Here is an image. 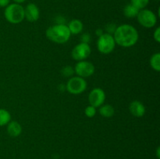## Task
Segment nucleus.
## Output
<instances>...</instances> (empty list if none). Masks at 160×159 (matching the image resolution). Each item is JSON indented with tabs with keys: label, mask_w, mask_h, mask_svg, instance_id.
<instances>
[{
	"label": "nucleus",
	"mask_w": 160,
	"mask_h": 159,
	"mask_svg": "<svg viewBox=\"0 0 160 159\" xmlns=\"http://www.w3.org/2000/svg\"><path fill=\"white\" fill-rule=\"evenodd\" d=\"M116 45L123 48H130L135 45L139 38L137 29L132 25L122 24L117 26L112 34Z\"/></svg>",
	"instance_id": "nucleus-1"
},
{
	"label": "nucleus",
	"mask_w": 160,
	"mask_h": 159,
	"mask_svg": "<svg viewBox=\"0 0 160 159\" xmlns=\"http://www.w3.org/2000/svg\"><path fill=\"white\" fill-rule=\"evenodd\" d=\"M45 35L48 40L56 44L67 43L71 37L68 26L64 23H58L48 27Z\"/></svg>",
	"instance_id": "nucleus-2"
},
{
	"label": "nucleus",
	"mask_w": 160,
	"mask_h": 159,
	"mask_svg": "<svg viewBox=\"0 0 160 159\" xmlns=\"http://www.w3.org/2000/svg\"><path fill=\"white\" fill-rule=\"evenodd\" d=\"M4 17L9 23L12 24L21 23L24 20V8L21 4L10 3L5 8Z\"/></svg>",
	"instance_id": "nucleus-3"
},
{
	"label": "nucleus",
	"mask_w": 160,
	"mask_h": 159,
	"mask_svg": "<svg viewBox=\"0 0 160 159\" xmlns=\"http://www.w3.org/2000/svg\"><path fill=\"white\" fill-rule=\"evenodd\" d=\"M116 47V42L112 34L104 33L102 35L98 37L97 40V48L102 54H110Z\"/></svg>",
	"instance_id": "nucleus-4"
},
{
	"label": "nucleus",
	"mask_w": 160,
	"mask_h": 159,
	"mask_svg": "<svg viewBox=\"0 0 160 159\" xmlns=\"http://www.w3.org/2000/svg\"><path fill=\"white\" fill-rule=\"evenodd\" d=\"M87 81L80 76H72L68 80L66 85L67 91L71 94H81L87 89Z\"/></svg>",
	"instance_id": "nucleus-5"
},
{
	"label": "nucleus",
	"mask_w": 160,
	"mask_h": 159,
	"mask_svg": "<svg viewBox=\"0 0 160 159\" xmlns=\"http://www.w3.org/2000/svg\"><path fill=\"white\" fill-rule=\"evenodd\" d=\"M137 19L140 25L145 28H152L157 23V17L155 12L145 8L139 10Z\"/></svg>",
	"instance_id": "nucleus-6"
},
{
	"label": "nucleus",
	"mask_w": 160,
	"mask_h": 159,
	"mask_svg": "<svg viewBox=\"0 0 160 159\" xmlns=\"http://www.w3.org/2000/svg\"><path fill=\"white\" fill-rule=\"evenodd\" d=\"M92 53V48H91L89 44L81 43L78 44L71 51V56L74 60L76 61H83L90 56Z\"/></svg>",
	"instance_id": "nucleus-7"
},
{
	"label": "nucleus",
	"mask_w": 160,
	"mask_h": 159,
	"mask_svg": "<svg viewBox=\"0 0 160 159\" xmlns=\"http://www.w3.org/2000/svg\"><path fill=\"white\" fill-rule=\"evenodd\" d=\"M95 65L90 62L83 60L78 61L74 67V73L77 76L82 78L89 77L95 73Z\"/></svg>",
	"instance_id": "nucleus-8"
},
{
	"label": "nucleus",
	"mask_w": 160,
	"mask_h": 159,
	"mask_svg": "<svg viewBox=\"0 0 160 159\" xmlns=\"http://www.w3.org/2000/svg\"><path fill=\"white\" fill-rule=\"evenodd\" d=\"M106 101V93L99 87L94 88L88 94V101L90 105L98 108L102 105Z\"/></svg>",
	"instance_id": "nucleus-9"
},
{
	"label": "nucleus",
	"mask_w": 160,
	"mask_h": 159,
	"mask_svg": "<svg viewBox=\"0 0 160 159\" xmlns=\"http://www.w3.org/2000/svg\"><path fill=\"white\" fill-rule=\"evenodd\" d=\"M40 17V10L37 5L34 3H29L24 8V19L28 21L35 22Z\"/></svg>",
	"instance_id": "nucleus-10"
},
{
	"label": "nucleus",
	"mask_w": 160,
	"mask_h": 159,
	"mask_svg": "<svg viewBox=\"0 0 160 159\" xmlns=\"http://www.w3.org/2000/svg\"><path fill=\"white\" fill-rule=\"evenodd\" d=\"M129 111L134 117L141 118L145 114V107L141 101H133L129 105Z\"/></svg>",
	"instance_id": "nucleus-11"
},
{
	"label": "nucleus",
	"mask_w": 160,
	"mask_h": 159,
	"mask_svg": "<svg viewBox=\"0 0 160 159\" xmlns=\"http://www.w3.org/2000/svg\"><path fill=\"white\" fill-rule=\"evenodd\" d=\"M7 132L12 137H19L22 132L21 125L17 121H10L7 124Z\"/></svg>",
	"instance_id": "nucleus-12"
},
{
	"label": "nucleus",
	"mask_w": 160,
	"mask_h": 159,
	"mask_svg": "<svg viewBox=\"0 0 160 159\" xmlns=\"http://www.w3.org/2000/svg\"><path fill=\"white\" fill-rule=\"evenodd\" d=\"M67 26H68L69 30H70V34H78L83 31L84 24H83V23L80 20L74 19V20H71V21L69 23V24L67 25Z\"/></svg>",
	"instance_id": "nucleus-13"
},
{
	"label": "nucleus",
	"mask_w": 160,
	"mask_h": 159,
	"mask_svg": "<svg viewBox=\"0 0 160 159\" xmlns=\"http://www.w3.org/2000/svg\"><path fill=\"white\" fill-rule=\"evenodd\" d=\"M139 10L140 9H138L134 6H133L131 3L126 5L123 8V15L127 17V18L133 19L137 17L138 14Z\"/></svg>",
	"instance_id": "nucleus-14"
},
{
	"label": "nucleus",
	"mask_w": 160,
	"mask_h": 159,
	"mask_svg": "<svg viewBox=\"0 0 160 159\" xmlns=\"http://www.w3.org/2000/svg\"><path fill=\"white\" fill-rule=\"evenodd\" d=\"M99 114L105 118H111L115 114V109L111 104H104L99 107Z\"/></svg>",
	"instance_id": "nucleus-15"
},
{
	"label": "nucleus",
	"mask_w": 160,
	"mask_h": 159,
	"mask_svg": "<svg viewBox=\"0 0 160 159\" xmlns=\"http://www.w3.org/2000/svg\"><path fill=\"white\" fill-rule=\"evenodd\" d=\"M11 121V115L7 110L0 108V126H6Z\"/></svg>",
	"instance_id": "nucleus-16"
},
{
	"label": "nucleus",
	"mask_w": 160,
	"mask_h": 159,
	"mask_svg": "<svg viewBox=\"0 0 160 159\" xmlns=\"http://www.w3.org/2000/svg\"><path fill=\"white\" fill-rule=\"evenodd\" d=\"M150 65L156 71L159 72L160 70V53L156 52L150 58Z\"/></svg>",
	"instance_id": "nucleus-17"
},
{
	"label": "nucleus",
	"mask_w": 160,
	"mask_h": 159,
	"mask_svg": "<svg viewBox=\"0 0 160 159\" xmlns=\"http://www.w3.org/2000/svg\"><path fill=\"white\" fill-rule=\"evenodd\" d=\"M131 3L138 9H142L148 6L149 0H131Z\"/></svg>",
	"instance_id": "nucleus-18"
},
{
	"label": "nucleus",
	"mask_w": 160,
	"mask_h": 159,
	"mask_svg": "<svg viewBox=\"0 0 160 159\" xmlns=\"http://www.w3.org/2000/svg\"><path fill=\"white\" fill-rule=\"evenodd\" d=\"M96 108L92 105L87 106L85 108V109H84V113H85L86 116L88 117V118H93L96 115Z\"/></svg>",
	"instance_id": "nucleus-19"
},
{
	"label": "nucleus",
	"mask_w": 160,
	"mask_h": 159,
	"mask_svg": "<svg viewBox=\"0 0 160 159\" xmlns=\"http://www.w3.org/2000/svg\"><path fill=\"white\" fill-rule=\"evenodd\" d=\"M73 73H74V70L70 65L64 66L62 70V74L64 76H70L73 74Z\"/></svg>",
	"instance_id": "nucleus-20"
},
{
	"label": "nucleus",
	"mask_w": 160,
	"mask_h": 159,
	"mask_svg": "<svg viewBox=\"0 0 160 159\" xmlns=\"http://www.w3.org/2000/svg\"><path fill=\"white\" fill-rule=\"evenodd\" d=\"M153 37H154V40L156 41L157 43L160 42V27L158 26L154 31V34H153Z\"/></svg>",
	"instance_id": "nucleus-21"
},
{
	"label": "nucleus",
	"mask_w": 160,
	"mask_h": 159,
	"mask_svg": "<svg viewBox=\"0 0 160 159\" xmlns=\"http://www.w3.org/2000/svg\"><path fill=\"white\" fill-rule=\"evenodd\" d=\"M90 41H91V36L90 34H88V33H85V34H84L82 36H81V42L88 44Z\"/></svg>",
	"instance_id": "nucleus-22"
},
{
	"label": "nucleus",
	"mask_w": 160,
	"mask_h": 159,
	"mask_svg": "<svg viewBox=\"0 0 160 159\" xmlns=\"http://www.w3.org/2000/svg\"><path fill=\"white\" fill-rule=\"evenodd\" d=\"M116 28H117V26H116L114 24L108 25L107 27H106V30H107V31H108L107 33L108 34H112V33L113 34V32L115 31Z\"/></svg>",
	"instance_id": "nucleus-23"
},
{
	"label": "nucleus",
	"mask_w": 160,
	"mask_h": 159,
	"mask_svg": "<svg viewBox=\"0 0 160 159\" xmlns=\"http://www.w3.org/2000/svg\"><path fill=\"white\" fill-rule=\"evenodd\" d=\"M9 4H10V0H0V7L6 8Z\"/></svg>",
	"instance_id": "nucleus-24"
},
{
	"label": "nucleus",
	"mask_w": 160,
	"mask_h": 159,
	"mask_svg": "<svg viewBox=\"0 0 160 159\" xmlns=\"http://www.w3.org/2000/svg\"><path fill=\"white\" fill-rule=\"evenodd\" d=\"M103 34H104V32H103V31L102 29H97L96 31H95V34H96L98 37H100V36L102 35Z\"/></svg>",
	"instance_id": "nucleus-25"
},
{
	"label": "nucleus",
	"mask_w": 160,
	"mask_h": 159,
	"mask_svg": "<svg viewBox=\"0 0 160 159\" xmlns=\"http://www.w3.org/2000/svg\"><path fill=\"white\" fill-rule=\"evenodd\" d=\"M156 157H157L158 159L160 158V147H158L157 149H156Z\"/></svg>",
	"instance_id": "nucleus-26"
},
{
	"label": "nucleus",
	"mask_w": 160,
	"mask_h": 159,
	"mask_svg": "<svg viewBox=\"0 0 160 159\" xmlns=\"http://www.w3.org/2000/svg\"><path fill=\"white\" fill-rule=\"evenodd\" d=\"M14 2L17 3V4H22L23 2H24L26 0H13Z\"/></svg>",
	"instance_id": "nucleus-27"
},
{
	"label": "nucleus",
	"mask_w": 160,
	"mask_h": 159,
	"mask_svg": "<svg viewBox=\"0 0 160 159\" xmlns=\"http://www.w3.org/2000/svg\"><path fill=\"white\" fill-rule=\"evenodd\" d=\"M156 1H159V0H156Z\"/></svg>",
	"instance_id": "nucleus-28"
}]
</instances>
